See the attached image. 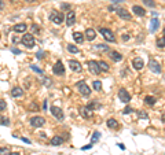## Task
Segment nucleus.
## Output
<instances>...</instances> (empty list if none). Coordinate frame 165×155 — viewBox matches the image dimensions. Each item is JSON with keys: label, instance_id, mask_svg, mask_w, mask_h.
Listing matches in <instances>:
<instances>
[{"label": "nucleus", "instance_id": "obj_18", "mask_svg": "<svg viewBox=\"0 0 165 155\" xmlns=\"http://www.w3.org/2000/svg\"><path fill=\"white\" fill-rule=\"evenodd\" d=\"M26 29H28V26L25 23H17L14 26V32H17V33H23V32H26Z\"/></svg>", "mask_w": 165, "mask_h": 155}, {"label": "nucleus", "instance_id": "obj_39", "mask_svg": "<svg viewBox=\"0 0 165 155\" xmlns=\"http://www.w3.org/2000/svg\"><path fill=\"white\" fill-rule=\"evenodd\" d=\"M131 111H132V109H131V107H127L125 110H124V111H123V114H130V113H131Z\"/></svg>", "mask_w": 165, "mask_h": 155}, {"label": "nucleus", "instance_id": "obj_47", "mask_svg": "<svg viewBox=\"0 0 165 155\" xmlns=\"http://www.w3.org/2000/svg\"><path fill=\"white\" fill-rule=\"evenodd\" d=\"M123 39H124V40H128V39H130V36H128V34H124Z\"/></svg>", "mask_w": 165, "mask_h": 155}, {"label": "nucleus", "instance_id": "obj_3", "mask_svg": "<svg viewBox=\"0 0 165 155\" xmlns=\"http://www.w3.org/2000/svg\"><path fill=\"white\" fill-rule=\"evenodd\" d=\"M100 33H102V36H103L105 40H107V41H110V43L116 41V34H114V33L112 32L110 29H106V28H102V29H100Z\"/></svg>", "mask_w": 165, "mask_h": 155}, {"label": "nucleus", "instance_id": "obj_36", "mask_svg": "<svg viewBox=\"0 0 165 155\" xmlns=\"http://www.w3.org/2000/svg\"><path fill=\"white\" fill-rule=\"evenodd\" d=\"M30 69H32V70H33V71H36V73H39V74H43V70H41V69H39V67H36V66H35V65H32V66H30Z\"/></svg>", "mask_w": 165, "mask_h": 155}, {"label": "nucleus", "instance_id": "obj_49", "mask_svg": "<svg viewBox=\"0 0 165 155\" xmlns=\"http://www.w3.org/2000/svg\"><path fill=\"white\" fill-rule=\"evenodd\" d=\"M10 155H21L20 152H10Z\"/></svg>", "mask_w": 165, "mask_h": 155}, {"label": "nucleus", "instance_id": "obj_33", "mask_svg": "<svg viewBox=\"0 0 165 155\" xmlns=\"http://www.w3.org/2000/svg\"><path fill=\"white\" fill-rule=\"evenodd\" d=\"M0 155H10L8 148H7V147H2V148H0Z\"/></svg>", "mask_w": 165, "mask_h": 155}, {"label": "nucleus", "instance_id": "obj_30", "mask_svg": "<svg viewBox=\"0 0 165 155\" xmlns=\"http://www.w3.org/2000/svg\"><path fill=\"white\" fill-rule=\"evenodd\" d=\"M99 137H100V133L99 132H95L94 136H92V139H91V140H92V144H94V143H96L98 140H99Z\"/></svg>", "mask_w": 165, "mask_h": 155}, {"label": "nucleus", "instance_id": "obj_26", "mask_svg": "<svg viewBox=\"0 0 165 155\" xmlns=\"http://www.w3.org/2000/svg\"><path fill=\"white\" fill-rule=\"evenodd\" d=\"M107 126H109V128H112V129H114V128H117V126H118V124H117V121L114 120V118H110V120L107 121Z\"/></svg>", "mask_w": 165, "mask_h": 155}, {"label": "nucleus", "instance_id": "obj_13", "mask_svg": "<svg viewBox=\"0 0 165 155\" xmlns=\"http://www.w3.org/2000/svg\"><path fill=\"white\" fill-rule=\"evenodd\" d=\"M80 113H81V115L85 117V118H91V117L94 115V110H91V109H88V107H81Z\"/></svg>", "mask_w": 165, "mask_h": 155}, {"label": "nucleus", "instance_id": "obj_19", "mask_svg": "<svg viewBox=\"0 0 165 155\" xmlns=\"http://www.w3.org/2000/svg\"><path fill=\"white\" fill-rule=\"evenodd\" d=\"M73 39H75V41L77 43V44H83L84 36H83V33H80V32H75L73 33Z\"/></svg>", "mask_w": 165, "mask_h": 155}, {"label": "nucleus", "instance_id": "obj_1", "mask_svg": "<svg viewBox=\"0 0 165 155\" xmlns=\"http://www.w3.org/2000/svg\"><path fill=\"white\" fill-rule=\"evenodd\" d=\"M50 19L54 23H57V25H61L63 22V19H65V15L62 14V11H52L50 14Z\"/></svg>", "mask_w": 165, "mask_h": 155}, {"label": "nucleus", "instance_id": "obj_6", "mask_svg": "<svg viewBox=\"0 0 165 155\" xmlns=\"http://www.w3.org/2000/svg\"><path fill=\"white\" fill-rule=\"evenodd\" d=\"M52 70H54V73H55V74H57V76L65 74V66H63V63H62L61 61L55 63V66H54V67H52Z\"/></svg>", "mask_w": 165, "mask_h": 155}, {"label": "nucleus", "instance_id": "obj_8", "mask_svg": "<svg viewBox=\"0 0 165 155\" xmlns=\"http://www.w3.org/2000/svg\"><path fill=\"white\" fill-rule=\"evenodd\" d=\"M149 69L151 71H154V73H157V74L161 73V65H160L157 61H150L149 62Z\"/></svg>", "mask_w": 165, "mask_h": 155}, {"label": "nucleus", "instance_id": "obj_25", "mask_svg": "<svg viewBox=\"0 0 165 155\" xmlns=\"http://www.w3.org/2000/svg\"><path fill=\"white\" fill-rule=\"evenodd\" d=\"M145 102L146 104H150V106H153V104H155V102H157V99L153 96H146L145 97Z\"/></svg>", "mask_w": 165, "mask_h": 155}, {"label": "nucleus", "instance_id": "obj_44", "mask_svg": "<svg viewBox=\"0 0 165 155\" xmlns=\"http://www.w3.org/2000/svg\"><path fill=\"white\" fill-rule=\"evenodd\" d=\"M43 110H47V100H44V103H43Z\"/></svg>", "mask_w": 165, "mask_h": 155}, {"label": "nucleus", "instance_id": "obj_20", "mask_svg": "<svg viewBox=\"0 0 165 155\" xmlns=\"http://www.w3.org/2000/svg\"><path fill=\"white\" fill-rule=\"evenodd\" d=\"M11 95H13L14 97H20L23 95V91L21 89L20 87H15V88H13V91H11Z\"/></svg>", "mask_w": 165, "mask_h": 155}, {"label": "nucleus", "instance_id": "obj_11", "mask_svg": "<svg viewBox=\"0 0 165 155\" xmlns=\"http://www.w3.org/2000/svg\"><path fill=\"white\" fill-rule=\"evenodd\" d=\"M117 14H118L120 18H123V19H125V21H130L131 18H132V15H131L127 10H124V8H118V10H117Z\"/></svg>", "mask_w": 165, "mask_h": 155}, {"label": "nucleus", "instance_id": "obj_2", "mask_svg": "<svg viewBox=\"0 0 165 155\" xmlns=\"http://www.w3.org/2000/svg\"><path fill=\"white\" fill-rule=\"evenodd\" d=\"M22 44L25 45L26 48H33L36 41H35V39H33V36L30 34V33H26V34H23V37H22Z\"/></svg>", "mask_w": 165, "mask_h": 155}, {"label": "nucleus", "instance_id": "obj_41", "mask_svg": "<svg viewBox=\"0 0 165 155\" xmlns=\"http://www.w3.org/2000/svg\"><path fill=\"white\" fill-rule=\"evenodd\" d=\"M36 56H37V58H39V59H41V58H43V52H41V51H40V52H37V54H36Z\"/></svg>", "mask_w": 165, "mask_h": 155}, {"label": "nucleus", "instance_id": "obj_14", "mask_svg": "<svg viewBox=\"0 0 165 155\" xmlns=\"http://www.w3.org/2000/svg\"><path fill=\"white\" fill-rule=\"evenodd\" d=\"M51 113L54 114L57 118H58L59 121L61 120H63V113H62V110L59 109V107H57V106H54V107H51Z\"/></svg>", "mask_w": 165, "mask_h": 155}, {"label": "nucleus", "instance_id": "obj_31", "mask_svg": "<svg viewBox=\"0 0 165 155\" xmlns=\"http://www.w3.org/2000/svg\"><path fill=\"white\" fill-rule=\"evenodd\" d=\"M138 117H139V118H143V120L149 118V115H147V113H146V111H138Z\"/></svg>", "mask_w": 165, "mask_h": 155}, {"label": "nucleus", "instance_id": "obj_42", "mask_svg": "<svg viewBox=\"0 0 165 155\" xmlns=\"http://www.w3.org/2000/svg\"><path fill=\"white\" fill-rule=\"evenodd\" d=\"M21 139H22V142L28 143V144H29V143H30V140H29V139H26V137H21Z\"/></svg>", "mask_w": 165, "mask_h": 155}, {"label": "nucleus", "instance_id": "obj_34", "mask_svg": "<svg viewBox=\"0 0 165 155\" xmlns=\"http://www.w3.org/2000/svg\"><path fill=\"white\" fill-rule=\"evenodd\" d=\"M143 3H145L146 6H149V7H155V3L153 1V0H143Z\"/></svg>", "mask_w": 165, "mask_h": 155}, {"label": "nucleus", "instance_id": "obj_27", "mask_svg": "<svg viewBox=\"0 0 165 155\" xmlns=\"http://www.w3.org/2000/svg\"><path fill=\"white\" fill-rule=\"evenodd\" d=\"M95 49H98V51H109V47H107L106 44H98L95 45Z\"/></svg>", "mask_w": 165, "mask_h": 155}, {"label": "nucleus", "instance_id": "obj_24", "mask_svg": "<svg viewBox=\"0 0 165 155\" xmlns=\"http://www.w3.org/2000/svg\"><path fill=\"white\" fill-rule=\"evenodd\" d=\"M158 28H160V21L157 19V18L151 19V32H155Z\"/></svg>", "mask_w": 165, "mask_h": 155}, {"label": "nucleus", "instance_id": "obj_48", "mask_svg": "<svg viewBox=\"0 0 165 155\" xmlns=\"http://www.w3.org/2000/svg\"><path fill=\"white\" fill-rule=\"evenodd\" d=\"M91 145H92V144H91ZM91 145H85V147H83V150H90Z\"/></svg>", "mask_w": 165, "mask_h": 155}, {"label": "nucleus", "instance_id": "obj_16", "mask_svg": "<svg viewBox=\"0 0 165 155\" xmlns=\"http://www.w3.org/2000/svg\"><path fill=\"white\" fill-rule=\"evenodd\" d=\"M132 65H133V67H135L136 70H140V69L145 66V62H143L142 58H135L133 59V62H132Z\"/></svg>", "mask_w": 165, "mask_h": 155}, {"label": "nucleus", "instance_id": "obj_50", "mask_svg": "<svg viewBox=\"0 0 165 155\" xmlns=\"http://www.w3.org/2000/svg\"><path fill=\"white\" fill-rule=\"evenodd\" d=\"M26 1H28V3H35L36 0H26Z\"/></svg>", "mask_w": 165, "mask_h": 155}, {"label": "nucleus", "instance_id": "obj_9", "mask_svg": "<svg viewBox=\"0 0 165 155\" xmlns=\"http://www.w3.org/2000/svg\"><path fill=\"white\" fill-rule=\"evenodd\" d=\"M88 67H90V71L92 73V74L98 76L100 73L99 67H98V62H94V61H90L88 62Z\"/></svg>", "mask_w": 165, "mask_h": 155}, {"label": "nucleus", "instance_id": "obj_45", "mask_svg": "<svg viewBox=\"0 0 165 155\" xmlns=\"http://www.w3.org/2000/svg\"><path fill=\"white\" fill-rule=\"evenodd\" d=\"M13 52H14V54H21L20 49H15V48H13Z\"/></svg>", "mask_w": 165, "mask_h": 155}, {"label": "nucleus", "instance_id": "obj_4", "mask_svg": "<svg viewBox=\"0 0 165 155\" xmlns=\"http://www.w3.org/2000/svg\"><path fill=\"white\" fill-rule=\"evenodd\" d=\"M77 87H78V92H80V94L83 95V96H90L91 89L87 87V84H85L84 81H83V82H78Z\"/></svg>", "mask_w": 165, "mask_h": 155}, {"label": "nucleus", "instance_id": "obj_21", "mask_svg": "<svg viewBox=\"0 0 165 155\" xmlns=\"http://www.w3.org/2000/svg\"><path fill=\"white\" fill-rule=\"evenodd\" d=\"M50 143H51L52 145H61L62 143H63V139H62L61 136H54V137L51 139V142H50Z\"/></svg>", "mask_w": 165, "mask_h": 155}, {"label": "nucleus", "instance_id": "obj_17", "mask_svg": "<svg viewBox=\"0 0 165 155\" xmlns=\"http://www.w3.org/2000/svg\"><path fill=\"white\" fill-rule=\"evenodd\" d=\"M95 37H96V32H95L94 29H87V30H85V39H87V40L92 41Z\"/></svg>", "mask_w": 165, "mask_h": 155}, {"label": "nucleus", "instance_id": "obj_43", "mask_svg": "<svg viewBox=\"0 0 165 155\" xmlns=\"http://www.w3.org/2000/svg\"><path fill=\"white\" fill-rule=\"evenodd\" d=\"M62 8H65V10H68V8H70V6H69V4H62Z\"/></svg>", "mask_w": 165, "mask_h": 155}, {"label": "nucleus", "instance_id": "obj_15", "mask_svg": "<svg viewBox=\"0 0 165 155\" xmlns=\"http://www.w3.org/2000/svg\"><path fill=\"white\" fill-rule=\"evenodd\" d=\"M132 11H133V14H135V15H138V16H145L146 15V11H145V8H143V7L133 6L132 7Z\"/></svg>", "mask_w": 165, "mask_h": 155}, {"label": "nucleus", "instance_id": "obj_35", "mask_svg": "<svg viewBox=\"0 0 165 155\" xmlns=\"http://www.w3.org/2000/svg\"><path fill=\"white\" fill-rule=\"evenodd\" d=\"M157 45H158V48L164 49V37H161V39L157 41Z\"/></svg>", "mask_w": 165, "mask_h": 155}, {"label": "nucleus", "instance_id": "obj_46", "mask_svg": "<svg viewBox=\"0 0 165 155\" xmlns=\"http://www.w3.org/2000/svg\"><path fill=\"white\" fill-rule=\"evenodd\" d=\"M4 7V3H3V0H0V10Z\"/></svg>", "mask_w": 165, "mask_h": 155}, {"label": "nucleus", "instance_id": "obj_22", "mask_svg": "<svg viewBox=\"0 0 165 155\" xmlns=\"http://www.w3.org/2000/svg\"><path fill=\"white\" fill-rule=\"evenodd\" d=\"M110 58L113 59L114 62H120L121 59H123V55L118 54V52H116V51H112V52H110Z\"/></svg>", "mask_w": 165, "mask_h": 155}, {"label": "nucleus", "instance_id": "obj_12", "mask_svg": "<svg viewBox=\"0 0 165 155\" xmlns=\"http://www.w3.org/2000/svg\"><path fill=\"white\" fill-rule=\"evenodd\" d=\"M69 66H70V69L73 71H76V73H80L81 71V65H80V62H77V61H70L69 62Z\"/></svg>", "mask_w": 165, "mask_h": 155}, {"label": "nucleus", "instance_id": "obj_38", "mask_svg": "<svg viewBox=\"0 0 165 155\" xmlns=\"http://www.w3.org/2000/svg\"><path fill=\"white\" fill-rule=\"evenodd\" d=\"M44 85H45V87H50V85H51V80H48V78H44Z\"/></svg>", "mask_w": 165, "mask_h": 155}, {"label": "nucleus", "instance_id": "obj_29", "mask_svg": "<svg viewBox=\"0 0 165 155\" xmlns=\"http://www.w3.org/2000/svg\"><path fill=\"white\" fill-rule=\"evenodd\" d=\"M92 87H94L95 91H100V89H102V82H100V81H94Z\"/></svg>", "mask_w": 165, "mask_h": 155}, {"label": "nucleus", "instance_id": "obj_23", "mask_svg": "<svg viewBox=\"0 0 165 155\" xmlns=\"http://www.w3.org/2000/svg\"><path fill=\"white\" fill-rule=\"evenodd\" d=\"M98 67H99L100 71H109V65H107L106 62H103V61L98 62Z\"/></svg>", "mask_w": 165, "mask_h": 155}, {"label": "nucleus", "instance_id": "obj_7", "mask_svg": "<svg viewBox=\"0 0 165 155\" xmlns=\"http://www.w3.org/2000/svg\"><path fill=\"white\" fill-rule=\"evenodd\" d=\"M45 124V120L43 117H33L32 120H30V125L35 126V128H40Z\"/></svg>", "mask_w": 165, "mask_h": 155}, {"label": "nucleus", "instance_id": "obj_28", "mask_svg": "<svg viewBox=\"0 0 165 155\" xmlns=\"http://www.w3.org/2000/svg\"><path fill=\"white\" fill-rule=\"evenodd\" d=\"M68 51L72 52V54H77V52H78V48L76 47V45H73V44H69V45H68Z\"/></svg>", "mask_w": 165, "mask_h": 155}, {"label": "nucleus", "instance_id": "obj_37", "mask_svg": "<svg viewBox=\"0 0 165 155\" xmlns=\"http://www.w3.org/2000/svg\"><path fill=\"white\" fill-rule=\"evenodd\" d=\"M6 110V102H4L3 99H0V111Z\"/></svg>", "mask_w": 165, "mask_h": 155}, {"label": "nucleus", "instance_id": "obj_40", "mask_svg": "<svg viewBox=\"0 0 165 155\" xmlns=\"http://www.w3.org/2000/svg\"><path fill=\"white\" fill-rule=\"evenodd\" d=\"M32 32H35V33L39 32V26H37V25H33V26H32Z\"/></svg>", "mask_w": 165, "mask_h": 155}, {"label": "nucleus", "instance_id": "obj_51", "mask_svg": "<svg viewBox=\"0 0 165 155\" xmlns=\"http://www.w3.org/2000/svg\"><path fill=\"white\" fill-rule=\"evenodd\" d=\"M11 1H15V0H11Z\"/></svg>", "mask_w": 165, "mask_h": 155}, {"label": "nucleus", "instance_id": "obj_10", "mask_svg": "<svg viewBox=\"0 0 165 155\" xmlns=\"http://www.w3.org/2000/svg\"><path fill=\"white\" fill-rule=\"evenodd\" d=\"M75 22H76V14H75V11L70 10L68 13V15H66V25L72 26V25H75Z\"/></svg>", "mask_w": 165, "mask_h": 155}, {"label": "nucleus", "instance_id": "obj_5", "mask_svg": "<svg viewBox=\"0 0 165 155\" xmlns=\"http://www.w3.org/2000/svg\"><path fill=\"white\" fill-rule=\"evenodd\" d=\"M118 99H120L121 102H124V103H128V102L131 100V95L127 92V89L121 88V89L118 91Z\"/></svg>", "mask_w": 165, "mask_h": 155}, {"label": "nucleus", "instance_id": "obj_32", "mask_svg": "<svg viewBox=\"0 0 165 155\" xmlns=\"http://www.w3.org/2000/svg\"><path fill=\"white\" fill-rule=\"evenodd\" d=\"M28 109H29V111H37V110H39V106H37V104H35V103H30Z\"/></svg>", "mask_w": 165, "mask_h": 155}]
</instances>
